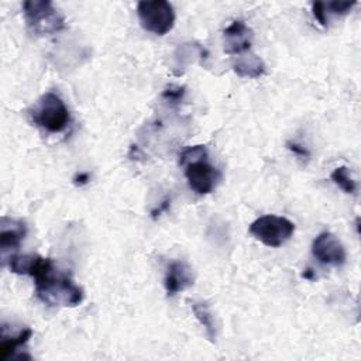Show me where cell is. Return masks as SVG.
<instances>
[{"mask_svg": "<svg viewBox=\"0 0 361 361\" xmlns=\"http://www.w3.org/2000/svg\"><path fill=\"white\" fill-rule=\"evenodd\" d=\"M331 180L340 188L343 189L345 193H355L357 190V185L355 180L351 178L348 168L347 166H338L336 168L331 175H330Z\"/></svg>", "mask_w": 361, "mask_h": 361, "instance_id": "15", "label": "cell"}, {"mask_svg": "<svg viewBox=\"0 0 361 361\" xmlns=\"http://www.w3.org/2000/svg\"><path fill=\"white\" fill-rule=\"evenodd\" d=\"M223 38L224 52L227 55H240L250 51L254 39V32L243 20H234L223 31Z\"/></svg>", "mask_w": 361, "mask_h": 361, "instance_id": "8", "label": "cell"}, {"mask_svg": "<svg viewBox=\"0 0 361 361\" xmlns=\"http://www.w3.org/2000/svg\"><path fill=\"white\" fill-rule=\"evenodd\" d=\"M189 188L197 195H209L217 186L221 175L207 162V158L190 161L183 165Z\"/></svg>", "mask_w": 361, "mask_h": 361, "instance_id": "6", "label": "cell"}, {"mask_svg": "<svg viewBox=\"0 0 361 361\" xmlns=\"http://www.w3.org/2000/svg\"><path fill=\"white\" fill-rule=\"evenodd\" d=\"M27 234V226L21 220L1 217L0 221V248L1 251L16 250L20 247Z\"/></svg>", "mask_w": 361, "mask_h": 361, "instance_id": "10", "label": "cell"}, {"mask_svg": "<svg viewBox=\"0 0 361 361\" xmlns=\"http://www.w3.org/2000/svg\"><path fill=\"white\" fill-rule=\"evenodd\" d=\"M312 275H313V274H312V269H306V272H303V276H305V278H312Z\"/></svg>", "mask_w": 361, "mask_h": 361, "instance_id": "21", "label": "cell"}, {"mask_svg": "<svg viewBox=\"0 0 361 361\" xmlns=\"http://www.w3.org/2000/svg\"><path fill=\"white\" fill-rule=\"evenodd\" d=\"M137 16L142 28L155 35H165L175 25V10L166 0L140 1Z\"/></svg>", "mask_w": 361, "mask_h": 361, "instance_id": "5", "label": "cell"}, {"mask_svg": "<svg viewBox=\"0 0 361 361\" xmlns=\"http://www.w3.org/2000/svg\"><path fill=\"white\" fill-rule=\"evenodd\" d=\"M169 203H171V200H169V199H166V200H164V202H162V204H161V206H159V207H157V209H155V210H152V212H151V214H152V217H154V219H157V217H158V216H161V213H162V212H164V210H166V209H168V207H169Z\"/></svg>", "mask_w": 361, "mask_h": 361, "instance_id": "20", "label": "cell"}, {"mask_svg": "<svg viewBox=\"0 0 361 361\" xmlns=\"http://www.w3.org/2000/svg\"><path fill=\"white\" fill-rule=\"evenodd\" d=\"M31 336H32V330L31 329H24L14 337H3V340L0 343V358H1V361H6V360L14 357L16 353L18 351V348H21L23 345H25L28 343Z\"/></svg>", "mask_w": 361, "mask_h": 361, "instance_id": "14", "label": "cell"}, {"mask_svg": "<svg viewBox=\"0 0 361 361\" xmlns=\"http://www.w3.org/2000/svg\"><path fill=\"white\" fill-rule=\"evenodd\" d=\"M185 96V87L183 86H178V85H169L164 92H162V97L171 103V104H178L182 102Z\"/></svg>", "mask_w": 361, "mask_h": 361, "instance_id": "17", "label": "cell"}, {"mask_svg": "<svg viewBox=\"0 0 361 361\" xmlns=\"http://www.w3.org/2000/svg\"><path fill=\"white\" fill-rule=\"evenodd\" d=\"M250 233L267 247H281L295 231V224L282 216L265 214L250 224Z\"/></svg>", "mask_w": 361, "mask_h": 361, "instance_id": "4", "label": "cell"}, {"mask_svg": "<svg viewBox=\"0 0 361 361\" xmlns=\"http://www.w3.org/2000/svg\"><path fill=\"white\" fill-rule=\"evenodd\" d=\"M195 276L192 268L179 259H173L168 264L164 278V286L168 296H173L193 285Z\"/></svg>", "mask_w": 361, "mask_h": 361, "instance_id": "9", "label": "cell"}, {"mask_svg": "<svg viewBox=\"0 0 361 361\" xmlns=\"http://www.w3.org/2000/svg\"><path fill=\"white\" fill-rule=\"evenodd\" d=\"M34 279L38 299L49 306L73 307L83 300V290L68 274L58 271L54 264Z\"/></svg>", "mask_w": 361, "mask_h": 361, "instance_id": "1", "label": "cell"}, {"mask_svg": "<svg viewBox=\"0 0 361 361\" xmlns=\"http://www.w3.org/2000/svg\"><path fill=\"white\" fill-rule=\"evenodd\" d=\"M312 254L320 264L334 267L343 265L347 258L344 245L330 231H323L313 240Z\"/></svg>", "mask_w": 361, "mask_h": 361, "instance_id": "7", "label": "cell"}, {"mask_svg": "<svg viewBox=\"0 0 361 361\" xmlns=\"http://www.w3.org/2000/svg\"><path fill=\"white\" fill-rule=\"evenodd\" d=\"M288 145V148L293 152V154H296V155H299V157H302V158H309V151L305 148V147H302V145H299V144H296V142H288L286 144Z\"/></svg>", "mask_w": 361, "mask_h": 361, "instance_id": "18", "label": "cell"}, {"mask_svg": "<svg viewBox=\"0 0 361 361\" xmlns=\"http://www.w3.org/2000/svg\"><path fill=\"white\" fill-rule=\"evenodd\" d=\"M27 28L34 35H51L65 28V18L49 0H27L23 3Z\"/></svg>", "mask_w": 361, "mask_h": 361, "instance_id": "3", "label": "cell"}, {"mask_svg": "<svg viewBox=\"0 0 361 361\" xmlns=\"http://www.w3.org/2000/svg\"><path fill=\"white\" fill-rule=\"evenodd\" d=\"M30 117L37 127L48 133H61L71 123V113L65 102L54 92H47L37 100L30 110Z\"/></svg>", "mask_w": 361, "mask_h": 361, "instance_id": "2", "label": "cell"}, {"mask_svg": "<svg viewBox=\"0 0 361 361\" xmlns=\"http://www.w3.org/2000/svg\"><path fill=\"white\" fill-rule=\"evenodd\" d=\"M354 6H355V1H329V3L316 1V3H312V13H313V17L323 27H327L330 14L331 16H345L351 11V8Z\"/></svg>", "mask_w": 361, "mask_h": 361, "instance_id": "11", "label": "cell"}, {"mask_svg": "<svg viewBox=\"0 0 361 361\" xmlns=\"http://www.w3.org/2000/svg\"><path fill=\"white\" fill-rule=\"evenodd\" d=\"M179 162L180 165H185L190 161H196L200 158H207V149L204 145H193V147H188L179 157Z\"/></svg>", "mask_w": 361, "mask_h": 361, "instance_id": "16", "label": "cell"}, {"mask_svg": "<svg viewBox=\"0 0 361 361\" xmlns=\"http://www.w3.org/2000/svg\"><path fill=\"white\" fill-rule=\"evenodd\" d=\"M233 71L241 78L255 79V78H261L265 73L267 66L259 56L250 54V55L238 58L233 63Z\"/></svg>", "mask_w": 361, "mask_h": 361, "instance_id": "12", "label": "cell"}, {"mask_svg": "<svg viewBox=\"0 0 361 361\" xmlns=\"http://www.w3.org/2000/svg\"><path fill=\"white\" fill-rule=\"evenodd\" d=\"M190 307L192 312L195 314V317L197 319V322L202 324V327L204 329L207 337L210 341H216V336H217V327L214 323V317L212 314L210 307L207 306L206 302H190Z\"/></svg>", "mask_w": 361, "mask_h": 361, "instance_id": "13", "label": "cell"}, {"mask_svg": "<svg viewBox=\"0 0 361 361\" xmlns=\"http://www.w3.org/2000/svg\"><path fill=\"white\" fill-rule=\"evenodd\" d=\"M90 180V176H89V173H78L75 178H73V183L75 185H78V186H82V185H85V183H87Z\"/></svg>", "mask_w": 361, "mask_h": 361, "instance_id": "19", "label": "cell"}]
</instances>
